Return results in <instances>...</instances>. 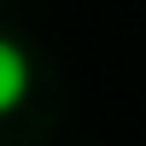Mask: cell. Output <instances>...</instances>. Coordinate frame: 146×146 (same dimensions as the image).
Returning a JSON list of instances; mask_svg holds the SVG:
<instances>
[{
    "label": "cell",
    "mask_w": 146,
    "mask_h": 146,
    "mask_svg": "<svg viewBox=\"0 0 146 146\" xmlns=\"http://www.w3.org/2000/svg\"><path fill=\"white\" fill-rule=\"evenodd\" d=\"M29 100V53L12 35H0V117H12Z\"/></svg>",
    "instance_id": "1"
}]
</instances>
